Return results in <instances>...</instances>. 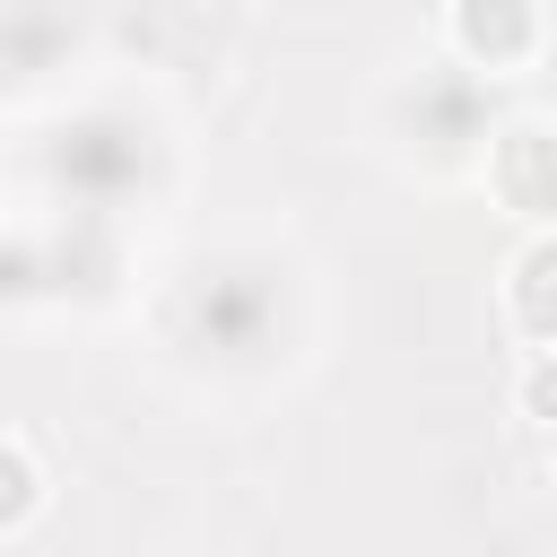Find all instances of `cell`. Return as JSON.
<instances>
[{"label": "cell", "mask_w": 557, "mask_h": 557, "mask_svg": "<svg viewBox=\"0 0 557 557\" xmlns=\"http://www.w3.org/2000/svg\"><path fill=\"white\" fill-rule=\"evenodd\" d=\"M453 52L479 61V70H522L540 61V35H548V9L540 0H453Z\"/></svg>", "instance_id": "cell-1"}, {"label": "cell", "mask_w": 557, "mask_h": 557, "mask_svg": "<svg viewBox=\"0 0 557 557\" xmlns=\"http://www.w3.org/2000/svg\"><path fill=\"white\" fill-rule=\"evenodd\" d=\"M513 331H522V348L540 357V339H548V235H531V244L513 252Z\"/></svg>", "instance_id": "cell-2"}, {"label": "cell", "mask_w": 557, "mask_h": 557, "mask_svg": "<svg viewBox=\"0 0 557 557\" xmlns=\"http://www.w3.org/2000/svg\"><path fill=\"white\" fill-rule=\"evenodd\" d=\"M35 505H44V461H35L17 435H0V540H9V531H26V522H35Z\"/></svg>", "instance_id": "cell-3"}, {"label": "cell", "mask_w": 557, "mask_h": 557, "mask_svg": "<svg viewBox=\"0 0 557 557\" xmlns=\"http://www.w3.org/2000/svg\"><path fill=\"white\" fill-rule=\"evenodd\" d=\"M522 426H531V435L548 426V348H540V357L522 366Z\"/></svg>", "instance_id": "cell-4"}]
</instances>
